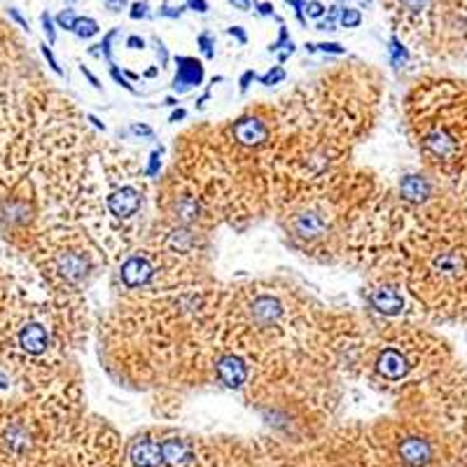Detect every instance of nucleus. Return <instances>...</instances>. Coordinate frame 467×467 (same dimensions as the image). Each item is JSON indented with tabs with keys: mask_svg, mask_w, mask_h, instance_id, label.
Returning a JSON list of instances; mask_svg holds the SVG:
<instances>
[{
	"mask_svg": "<svg viewBox=\"0 0 467 467\" xmlns=\"http://www.w3.org/2000/svg\"><path fill=\"white\" fill-rule=\"evenodd\" d=\"M64 444L73 467H122V440L103 420H78Z\"/></svg>",
	"mask_w": 467,
	"mask_h": 467,
	"instance_id": "39448f33",
	"label": "nucleus"
},
{
	"mask_svg": "<svg viewBox=\"0 0 467 467\" xmlns=\"http://www.w3.org/2000/svg\"><path fill=\"white\" fill-rule=\"evenodd\" d=\"M154 52H157V66H160V68H169L171 54H169V49H166V45L161 43L160 37H154Z\"/></svg>",
	"mask_w": 467,
	"mask_h": 467,
	"instance_id": "c756f323",
	"label": "nucleus"
},
{
	"mask_svg": "<svg viewBox=\"0 0 467 467\" xmlns=\"http://www.w3.org/2000/svg\"><path fill=\"white\" fill-rule=\"evenodd\" d=\"M185 7H187V10H192V12H199V15H206L208 0H187Z\"/></svg>",
	"mask_w": 467,
	"mask_h": 467,
	"instance_id": "e433bc0d",
	"label": "nucleus"
},
{
	"mask_svg": "<svg viewBox=\"0 0 467 467\" xmlns=\"http://www.w3.org/2000/svg\"><path fill=\"white\" fill-rule=\"evenodd\" d=\"M152 276H154L152 265H150V262L140 255L127 257L122 265V269H119V278H122V283L129 287V290H133V287L148 285V283L152 281Z\"/></svg>",
	"mask_w": 467,
	"mask_h": 467,
	"instance_id": "1a4fd4ad",
	"label": "nucleus"
},
{
	"mask_svg": "<svg viewBox=\"0 0 467 467\" xmlns=\"http://www.w3.org/2000/svg\"><path fill=\"white\" fill-rule=\"evenodd\" d=\"M124 45H127L129 49H145V40L140 36H136V33H133V36H129L127 43Z\"/></svg>",
	"mask_w": 467,
	"mask_h": 467,
	"instance_id": "37998d69",
	"label": "nucleus"
},
{
	"mask_svg": "<svg viewBox=\"0 0 467 467\" xmlns=\"http://www.w3.org/2000/svg\"><path fill=\"white\" fill-rule=\"evenodd\" d=\"M178 96H166L164 99V106H169V108H178Z\"/></svg>",
	"mask_w": 467,
	"mask_h": 467,
	"instance_id": "8fccbe9b",
	"label": "nucleus"
},
{
	"mask_svg": "<svg viewBox=\"0 0 467 467\" xmlns=\"http://www.w3.org/2000/svg\"><path fill=\"white\" fill-rule=\"evenodd\" d=\"M215 374H218L223 386L232 388V390H239L248 381V365L241 358L227 356L215 365Z\"/></svg>",
	"mask_w": 467,
	"mask_h": 467,
	"instance_id": "9d476101",
	"label": "nucleus"
},
{
	"mask_svg": "<svg viewBox=\"0 0 467 467\" xmlns=\"http://www.w3.org/2000/svg\"><path fill=\"white\" fill-rule=\"evenodd\" d=\"M229 5H234V10H241V12H248L250 10V0H229Z\"/></svg>",
	"mask_w": 467,
	"mask_h": 467,
	"instance_id": "de8ad7c7",
	"label": "nucleus"
},
{
	"mask_svg": "<svg viewBox=\"0 0 467 467\" xmlns=\"http://www.w3.org/2000/svg\"><path fill=\"white\" fill-rule=\"evenodd\" d=\"M197 45H199V52L203 54V58H215V36L211 31H203L199 33L197 37Z\"/></svg>",
	"mask_w": 467,
	"mask_h": 467,
	"instance_id": "6ab92c4d",
	"label": "nucleus"
},
{
	"mask_svg": "<svg viewBox=\"0 0 467 467\" xmlns=\"http://www.w3.org/2000/svg\"><path fill=\"white\" fill-rule=\"evenodd\" d=\"M175 78L171 80V89L178 96L187 94L194 87H202L203 78H206V70H203V64L194 57H175Z\"/></svg>",
	"mask_w": 467,
	"mask_h": 467,
	"instance_id": "6e6552de",
	"label": "nucleus"
},
{
	"mask_svg": "<svg viewBox=\"0 0 467 467\" xmlns=\"http://www.w3.org/2000/svg\"><path fill=\"white\" fill-rule=\"evenodd\" d=\"M388 49H390V54H393L395 64H404V61H409V49L400 43V37H390V47Z\"/></svg>",
	"mask_w": 467,
	"mask_h": 467,
	"instance_id": "bb28decb",
	"label": "nucleus"
},
{
	"mask_svg": "<svg viewBox=\"0 0 467 467\" xmlns=\"http://www.w3.org/2000/svg\"><path fill=\"white\" fill-rule=\"evenodd\" d=\"M161 154H164V148H157L154 150L152 154H150V160H148V166H145V175H148V178H157V175H160V171H161Z\"/></svg>",
	"mask_w": 467,
	"mask_h": 467,
	"instance_id": "393cba45",
	"label": "nucleus"
},
{
	"mask_svg": "<svg viewBox=\"0 0 467 467\" xmlns=\"http://www.w3.org/2000/svg\"><path fill=\"white\" fill-rule=\"evenodd\" d=\"M122 73L127 75V80H131V82H136V80H139V75H136V73H131V70H122Z\"/></svg>",
	"mask_w": 467,
	"mask_h": 467,
	"instance_id": "603ef678",
	"label": "nucleus"
},
{
	"mask_svg": "<svg viewBox=\"0 0 467 467\" xmlns=\"http://www.w3.org/2000/svg\"><path fill=\"white\" fill-rule=\"evenodd\" d=\"M75 22H78V15H75L73 7H66V10H61L54 16V24H57V28H61V31L73 33Z\"/></svg>",
	"mask_w": 467,
	"mask_h": 467,
	"instance_id": "412c9836",
	"label": "nucleus"
},
{
	"mask_svg": "<svg viewBox=\"0 0 467 467\" xmlns=\"http://www.w3.org/2000/svg\"><path fill=\"white\" fill-rule=\"evenodd\" d=\"M407 119L432 181L467 203V80L432 75L416 82Z\"/></svg>",
	"mask_w": 467,
	"mask_h": 467,
	"instance_id": "f257e3e1",
	"label": "nucleus"
},
{
	"mask_svg": "<svg viewBox=\"0 0 467 467\" xmlns=\"http://www.w3.org/2000/svg\"><path fill=\"white\" fill-rule=\"evenodd\" d=\"M393 423L374 431L390 467H446V458L428 428L420 420Z\"/></svg>",
	"mask_w": 467,
	"mask_h": 467,
	"instance_id": "20e7f679",
	"label": "nucleus"
},
{
	"mask_svg": "<svg viewBox=\"0 0 467 467\" xmlns=\"http://www.w3.org/2000/svg\"><path fill=\"white\" fill-rule=\"evenodd\" d=\"M257 12H260L262 16H274V5L271 3H266V0H262V3H257Z\"/></svg>",
	"mask_w": 467,
	"mask_h": 467,
	"instance_id": "49530a36",
	"label": "nucleus"
},
{
	"mask_svg": "<svg viewBox=\"0 0 467 467\" xmlns=\"http://www.w3.org/2000/svg\"><path fill=\"white\" fill-rule=\"evenodd\" d=\"M285 78H287L285 68H283V66L278 64V66H271V68L266 70L265 75H257L255 82H260L262 87H274V85H281V82L285 80Z\"/></svg>",
	"mask_w": 467,
	"mask_h": 467,
	"instance_id": "f3484780",
	"label": "nucleus"
},
{
	"mask_svg": "<svg viewBox=\"0 0 467 467\" xmlns=\"http://www.w3.org/2000/svg\"><path fill=\"white\" fill-rule=\"evenodd\" d=\"M287 5L295 10V16H297V22L302 24V26H306V16H304V5H306V0H285Z\"/></svg>",
	"mask_w": 467,
	"mask_h": 467,
	"instance_id": "72a5a7b5",
	"label": "nucleus"
},
{
	"mask_svg": "<svg viewBox=\"0 0 467 467\" xmlns=\"http://www.w3.org/2000/svg\"><path fill=\"white\" fill-rule=\"evenodd\" d=\"M185 117H187V110L185 108H173V112H171V117H169V122L171 124H178V122H185Z\"/></svg>",
	"mask_w": 467,
	"mask_h": 467,
	"instance_id": "c03bdc74",
	"label": "nucleus"
},
{
	"mask_svg": "<svg viewBox=\"0 0 467 467\" xmlns=\"http://www.w3.org/2000/svg\"><path fill=\"white\" fill-rule=\"evenodd\" d=\"M129 5V0H106V7L110 12H122Z\"/></svg>",
	"mask_w": 467,
	"mask_h": 467,
	"instance_id": "a18cd8bd",
	"label": "nucleus"
},
{
	"mask_svg": "<svg viewBox=\"0 0 467 467\" xmlns=\"http://www.w3.org/2000/svg\"><path fill=\"white\" fill-rule=\"evenodd\" d=\"M339 3H346V0H339Z\"/></svg>",
	"mask_w": 467,
	"mask_h": 467,
	"instance_id": "5fc2aeb1",
	"label": "nucleus"
},
{
	"mask_svg": "<svg viewBox=\"0 0 467 467\" xmlns=\"http://www.w3.org/2000/svg\"><path fill=\"white\" fill-rule=\"evenodd\" d=\"M295 52H297V45H295V43H292V40H290V43H287L285 47L281 49V52H276V54H278V64H281V66L285 64L287 58H290Z\"/></svg>",
	"mask_w": 467,
	"mask_h": 467,
	"instance_id": "58836bf2",
	"label": "nucleus"
},
{
	"mask_svg": "<svg viewBox=\"0 0 467 467\" xmlns=\"http://www.w3.org/2000/svg\"><path fill=\"white\" fill-rule=\"evenodd\" d=\"M182 10H187V7H171L169 3H161L160 16H166V19H178V16L182 15Z\"/></svg>",
	"mask_w": 467,
	"mask_h": 467,
	"instance_id": "c9c22d12",
	"label": "nucleus"
},
{
	"mask_svg": "<svg viewBox=\"0 0 467 467\" xmlns=\"http://www.w3.org/2000/svg\"><path fill=\"white\" fill-rule=\"evenodd\" d=\"M178 213H181L182 223H192V220H197V213H199L197 199H192V197L182 199V202L178 203Z\"/></svg>",
	"mask_w": 467,
	"mask_h": 467,
	"instance_id": "aec40b11",
	"label": "nucleus"
},
{
	"mask_svg": "<svg viewBox=\"0 0 467 467\" xmlns=\"http://www.w3.org/2000/svg\"><path fill=\"white\" fill-rule=\"evenodd\" d=\"M133 136H140V139H154V129L150 124H131Z\"/></svg>",
	"mask_w": 467,
	"mask_h": 467,
	"instance_id": "f704fd0d",
	"label": "nucleus"
},
{
	"mask_svg": "<svg viewBox=\"0 0 467 467\" xmlns=\"http://www.w3.org/2000/svg\"><path fill=\"white\" fill-rule=\"evenodd\" d=\"M80 73H82V75H85L87 80H89V85H91V87H94V89H96V91H103V85H101V80H99V78H96V75H94V73H91V70H89V68H87V66H80Z\"/></svg>",
	"mask_w": 467,
	"mask_h": 467,
	"instance_id": "ea45409f",
	"label": "nucleus"
},
{
	"mask_svg": "<svg viewBox=\"0 0 467 467\" xmlns=\"http://www.w3.org/2000/svg\"><path fill=\"white\" fill-rule=\"evenodd\" d=\"M304 12H306L311 19H323L327 15V7L320 3V0H306V5H304Z\"/></svg>",
	"mask_w": 467,
	"mask_h": 467,
	"instance_id": "c85d7f7f",
	"label": "nucleus"
},
{
	"mask_svg": "<svg viewBox=\"0 0 467 467\" xmlns=\"http://www.w3.org/2000/svg\"><path fill=\"white\" fill-rule=\"evenodd\" d=\"M99 31H101V26H99V22L91 19V16H78V22H75L73 28V33L80 37V40H91L94 36H99Z\"/></svg>",
	"mask_w": 467,
	"mask_h": 467,
	"instance_id": "dca6fc26",
	"label": "nucleus"
},
{
	"mask_svg": "<svg viewBox=\"0 0 467 467\" xmlns=\"http://www.w3.org/2000/svg\"><path fill=\"white\" fill-rule=\"evenodd\" d=\"M108 208L117 218H131V215L140 211V192L133 190V187H122V190L112 192L110 197H108Z\"/></svg>",
	"mask_w": 467,
	"mask_h": 467,
	"instance_id": "f8f14e48",
	"label": "nucleus"
},
{
	"mask_svg": "<svg viewBox=\"0 0 467 467\" xmlns=\"http://www.w3.org/2000/svg\"><path fill=\"white\" fill-rule=\"evenodd\" d=\"M339 24L341 28H358L362 24V12L356 7H341L339 12Z\"/></svg>",
	"mask_w": 467,
	"mask_h": 467,
	"instance_id": "a211bd4d",
	"label": "nucleus"
},
{
	"mask_svg": "<svg viewBox=\"0 0 467 467\" xmlns=\"http://www.w3.org/2000/svg\"><path fill=\"white\" fill-rule=\"evenodd\" d=\"M117 36H119V28H110V31L103 36L101 43H99V52H101V57L106 58L108 64H112V43H115Z\"/></svg>",
	"mask_w": 467,
	"mask_h": 467,
	"instance_id": "5701e85b",
	"label": "nucleus"
},
{
	"mask_svg": "<svg viewBox=\"0 0 467 467\" xmlns=\"http://www.w3.org/2000/svg\"><path fill=\"white\" fill-rule=\"evenodd\" d=\"M87 269H89V262L80 253H68V255H61L57 260V271L70 283L82 281L87 276Z\"/></svg>",
	"mask_w": 467,
	"mask_h": 467,
	"instance_id": "ddd939ff",
	"label": "nucleus"
},
{
	"mask_svg": "<svg viewBox=\"0 0 467 467\" xmlns=\"http://www.w3.org/2000/svg\"><path fill=\"white\" fill-rule=\"evenodd\" d=\"M290 40H292V37H290V31H287L285 24H281V26H278V37H276V43H271L269 47H266V49H269L271 54H276V52H281V49L285 47V45L290 43Z\"/></svg>",
	"mask_w": 467,
	"mask_h": 467,
	"instance_id": "cd10ccee",
	"label": "nucleus"
},
{
	"mask_svg": "<svg viewBox=\"0 0 467 467\" xmlns=\"http://www.w3.org/2000/svg\"><path fill=\"white\" fill-rule=\"evenodd\" d=\"M419 404L411 419L420 420L440 441L449 467H467V369L446 372L416 388Z\"/></svg>",
	"mask_w": 467,
	"mask_h": 467,
	"instance_id": "f03ea898",
	"label": "nucleus"
},
{
	"mask_svg": "<svg viewBox=\"0 0 467 467\" xmlns=\"http://www.w3.org/2000/svg\"><path fill=\"white\" fill-rule=\"evenodd\" d=\"M87 122H91V124H94V127L99 129V131H108V127H106V124H103L101 119H99V117L94 115V112H87Z\"/></svg>",
	"mask_w": 467,
	"mask_h": 467,
	"instance_id": "09e8293b",
	"label": "nucleus"
},
{
	"mask_svg": "<svg viewBox=\"0 0 467 467\" xmlns=\"http://www.w3.org/2000/svg\"><path fill=\"white\" fill-rule=\"evenodd\" d=\"M283 314V306L276 297H271V295H260V297L253 302V316H255L257 323L262 325H271L276 323Z\"/></svg>",
	"mask_w": 467,
	"mask_h": 467,
	"instance_id": "4468645a",
	"label": "nucleus"
},
{
	"mask_svg": "<svg viewBox=\"0 0 467 467\" xmlns=\"http://www.w3.org/2000/svg\"><path fill=\"white\" fill-rule=\"evenodd\" d=\"M122 467H208L206 441L175 431L136 432L122 446Z\"/></svg>",
	"mask_w": 467,
	"mask_h": 467,
	"instance_id": "7ed1b4c3",
	"label": "nucleus"
},
{
	"mask_svg": "<svg viewBox=\"0 0 467 467\" xmlns=\"http://www.w3.org/2000/svg\"><path fill=\"white\" fill-rule=\"evenodd\" d=\"M400 7H402L409 16H414L416 22H420V19H425L428 12H431L432 0H400Z\"/></svg>",
	"mask_w": 467,
	"mask_h": 467,
	"instance_id": "2eb2a0df",
	"label": "nucleus"
},
{
	"mask_svg": "<svg viewBox=\"0 0 467 467\" xmlns=\"http://www.w3.org/2000/svg\"><path fill=\"white\" fill-rule=\"evenodd\" d=\"M369 306L381 316H402L407 311V297L395 283H383L369 292Z\"/></svg>",
	"mask_w": 467,
	"mask_h": 467,
	"instance_id": "0eeeda50",
	"label": "nucleus"
},
{
	"mask_svg": "<svg viewBox=\"0 0 467 467\" xmlns=\"http://www.w3.org/2000/svg\"><path fill=\"white\" fill-rule=\"evenodd\" d=\"M129 16L131 19H148L150 16V3L148 0H136V3H131V12H129Z\"/></svg>",
	"mask_w": 467,
	"mask_h": 467,
	"instance_id": "7c9ffc66",
	"label": "nucleus"
},
{
	"mask_svg": "<svg viewBox=\"0 0 467 467\" xmlns=\"http://www.w3.org/2000/svg\"><path fill=\"white\" fill-rule=\"evenodd\" d=\"M66 3H75V0H66Z\"/></svg>",
	"mask_w": 467,
	"mask_h": 467,
	"instance_id": "864d4df0",
	"label": "nucleus"
},
{
	"mask_svg": "<svg viewBox=\"0 0 467 467\" xmlns=\"http://www.w3.org/2000/svg\"><path fill=\"white\" fill-rule=\"evenodd\" d=\"M208 467H260L257 453L236 441H206Z\"/></svg>",
	"mask_w": 467,
	"mask_h": 467,
	"instance_id": "423d86ee",
	"label": "nucleus"
},
{
	"mask_svg": "<svg viewBox=\"0 0 467 467\" xmlns=\"http://www.w3.org/2000/svg\"><path fill=\"white\" fill-rule=\"evenodd\" d=\"M40 24H43V31L45 37H47L49 47L57 45V24H54V16L49 15V12H43V15H40Z\"/></svg>",
	"mask_w": 467,
	"mask_h": 467,
	"instance_id": "b1692460",
	"label": "nucleus"
},
{
	"mask_svg": "<svg viewBox=\"0 0 467 467\" xmlns=\"http://www.w3.org/2000/svg\"><path fill=\"white\" fill-rule=\"evenodd\" d=\"M160 66H152V68H148L145 70V78H157V75H160Z\"/></svg>",
	"mask_w": 467,
	"mask_h": 467,
	"instance_id": "3c124183",
	"label": "nucleus"
},
{
	"mask_svg": "<svg viewBox=\"0 0 467 467\" xmlns=\"http://www.w3.org/2000/svg\"><path fill=\"white\" fill-rule=\"evenodd\" d=\"M40 52H43V57H45V61H47L49 70H52L54 75H58V78H64V68L58 66L57 57H54V52H52V47H49L47 43H40Z\"/></svg>",
	"mask_w": 467,
	"mask_h": 467,
	"instance_id": "a878e982",
	"label": "nucleus"
},
{
	"mask_svg": "<svg viewBox=\"0 0 467 467\" xmlns=\"http://www.w3.org/2000/svg\"><path fill=\"white\" fill-rule=\"evenodd\" d=\"M234 139L239 140L241 145L255 148V145H262L269 139V127L262 119H255V117H245V119H239L234 124Z\"/></svg>",
	"mask_w": 467,
	"mask_h": 467,
	"instance_id": "9b49d317",
	"label": "nucleus"
},
{
	"mask_svg": "<svg viewBox=\"0 0 467 467\" xmlns=\"http://www.w3.org/2000/svg\"><path fill=\"white\" fill-rule=\"evenodd\" d=\"M108 68H110V78L115 80V85H119L122 89H127L129 94H139V89L131 85V80H127V75L122 73V68L112 61V64H108Z\"/></svg>",
	"mask_w": 467,
	"mask_h": 467,
	"instance_id": "4be33fe9",
	"label": "nucleus"
},
{
	"mask_svg": "<svg viewBox=\"0 0 467 467\" xmlns=\"http://www.w3.org/2000/svg\"><path fill=\"white\" fill-rule=\"evenodd\" d=\"M255 80H257L255 70H245V73H241V78H239V91H241V94H248L250 85H253Z\"/></svg>",
	"mask_w": 467,
	"mask_h": 467,
	"instance_id": "473e14b6",
	"label": "nucleus"
},
{
	"mask_svg": "<svg viewBox=\"0 0 467 467\" xmlns=\"http://www.w3.org/2000/svg\"><path fill=\"white\" fill-rule=\"evenodd\" d=\"M10 16H12V22L19 24V28H24V31L31 33V26H28V22L22 16V12L16 10V7H10Z\"/></svg>",
	"mask_w": 467,
	"mask_h": 467,
	"instance_id": "a19ab883",
	"label": "nucleus"
},
{
	"mask_svg": "<svg viewBox=\"0 0 467 467\" xmlns=\"http://www.w3.org/2000/svg\"><path fill=\"white\" fill-rule=\"evenodd\" d=\"M337 19H332V16H327V19H318V24H316V31H337Z\"/></svg>",
	"mask_w": 467,
	"mask_h": 467,
	"instance_id": "79ce46f5",
	"label": "nucleus"
},
{
	"mask_svg": "<svg viewBox=\"0 0 467 467\" xmlns=\"http://www.w3.org/2000/svg\"><path fill=\"white\" fill-rule=\"evenodd\" d=\"M316 52H323V54H335V57H341L346 54V47L341 43H314Z\"/></svg>",
	"mask_w": 467,
	"mask_h": 467,
	"instance_id": "2f4dec72",
	"label": "nucleus"
},
{
	"mask_svg": "<svg viewBox=\"0 0 467 467\" xmlns=\"http://www.w3.org/2000/svg\"><path fill=\"white\" fill-rule=\"evenodd\" d=\"M227 33L232 37H236V40H239L241 45H248V33H245L244 26H229Z\"/></svg>",
	"mask_w": 467,
	"mask_h": 467,
	"instance_id": "4c0bfd02",
	"label": "nucleus"
}]
</instances>
